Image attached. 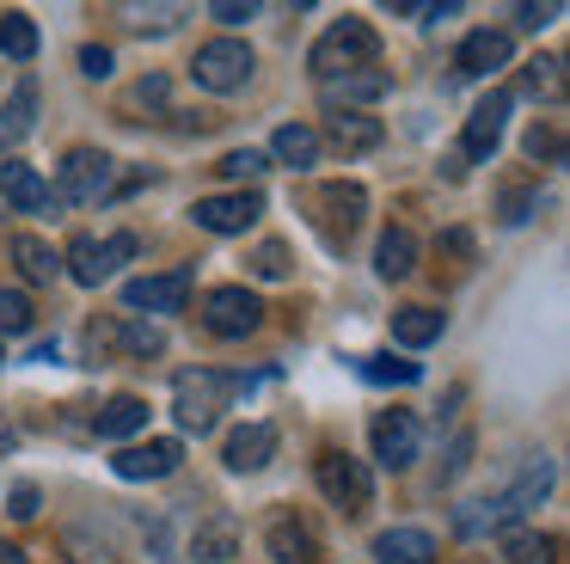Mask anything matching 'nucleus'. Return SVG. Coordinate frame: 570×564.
Wrapping results in <instances>:
<instances>
[{
  "instance_id": "nucleus-31",
  "label": "nucleus",
  "mask_w": 570,
  "mask_h": 564,
  "mask_svg": "<svg viewBox=\"0 0 570 564\" xmlns=\"http://www.w3.org/2000/svg\"><path fill=\"white\" fill-rule=\"evenodd\" d=\"M362 375L381 380V387H386V380H393V387H411V380H417L423 368H417V362H405V356H362Z\"/></svg>"
},
{
  "instance_id": "nucleus-32",
  "label": "nucleus",
  "mask_w": 570,
  "mask_h": 564,
  "mask_svg": "<svg viewBox=\"0 0 570 564\" xmlns=\"http://www.w3.org/2000/svg\"><path fill=\"white\" fill-rule=\"evenodd\" d=\"M528 159L558 166V159H564V129H558V123H533L528 129Z\"/></svg>"
},
{
  "instance_id": "nucleus-6",
  "label": "nucleus",
  "mask_w": 570,
  "mask_h": 564,
  "mask_svg": "<svg viewBox=\"0 0 570 564\" xmlns=\"http://www.w3.org/2000/svg\"><path fill=\"white\" fill-rule=\"evenodd\" d=\"M252 68H258V56H252V43H239V37H215V43H203L197 61H190L203 93H239V86L252 80Z\"/></svg>"
},
{
  "instance_id": "nucleus-18",
  "label": "nucleus",
  "mask_w": 570,
  "mask_h": 564,
  "mask_svg": "<svg viewBox=\"0 0 570 564\" xmlns=\"http://www.w3.org/2000/svg\"><path fill=\"white\" fill-rule=\"evenodd\" d=\"M38 98H43V93H38V80L26 74V80L13 86V98L0 105V147H19L31 129H38Z\"/></svg>"
},
{
  "instance_id": "nucleus-44",
  "label": "nucleus",
  "mask_w": 570,
  "mask_h": 564,
  "mask_svg": "<svg viewBox=\"0 0 570 564\" xmlns=\"http://www.w3.org/2000/svg\"><path fill=\"white\" fill-rule=\"evenodd\" d=\"M136 98H141V105H160V98H166V80H160V74H154V80H141Z\"/></svg>"
},
{
  "instance_id": "nucleus-29",
  "label": "nucleus",
  "mask_w": 570,
  "mask_h": 564,
  "mask_svg": "<svg viewBox=\"0 0 570 564\" xmlns=\"http://www.w3.org/2000/svg\"><path fill=\"white\" fill-rule=\"evenodd\" d=\"M0 56H13V61L38 56V25H31V12H0Z\"/></svg>"
},
{
  "instance_id": "nucleus-16",
  "label": "nucleus",
  "mask_w": 570,
  "mask_h": 564,
  "mask_svg": "<svg viewBox=\"0 0 570 564\" xmlns=\"http://www.w3.org/2000/svg\"><path fill=\"white\" fill-rule=\"evenodd\" d=\"M0 196H7L19 215H38V208H50V184H43V172L26 166V159H0Z\"/></svg>"
},
{
  "instance_id": "nucleus-22",
  "label": "nucleus",
  "mask_w": 570,
  "mask_h": 564,
  "mask_svg": "<svg viewBox=\"0 0 570 564\" xmlns=\"http://www.w3.org/2000/svg\"><path fill=\"white\" fill-rule=\"evenodd\" d=\"M374 558H386V564H435V539L423 534V527H386V534L374 539Z\"/></svg>"
},
{
  "instance_id": "nucleus-24",
  "label": "nucleus",
  "mask_w": 570,
  "mask_h": 564,
  "mask_svg": "<svg viewBox=\"0 0 570 564\" xmlns=\"http://www.w3.org/2000/svg\"><path fill=\"white\" fill-rule=\"evenodd\" d=\"M325 135H332L337 154H368V147H381V123H374V117H356V110H332Z\"/></svg>"
},
{
  "instance_id": "nucleus-46",
  "label": "nucleus",
  "mask_w": 570,
  "mask_h": 564,
  "mask_svg": "<svg viewBox=\"0 0 570 564\" xmlns=\"http://www.w3.org/2000/svg\"><path fill=\"white\" fill-rule=\"evenodd\" d=\"M7 448H13V429H7V424H0V454H7Z\"/></svg>"
},
{
  "instance_id": "nucleus-17",
  "label": "nucleus",
  "mask_w": 570,
  "mask_h": 564,
  "mask_svg": "<svg viewBox=\"0 0 570 564\" xmlns=\"http://www.w3.org/2000/svg\"><path fill=\"white\" fill-rule=\"evenodd\" d=\"M264 552H271L276 564H313V558H320V539H313L307 522H295V515H276V522L264 527Z\"/></svg>"
},
{
  "instance_id": "nucleus-37",
  "label": "nucleus",
  "mask_w": 570,
  "mask_h": 564,
  "mask_svg": "<svg viewBox=\"0 0 570 564\" xmlns=\"http://www.w3.org/2000/svg\"><path fill=\"white\" fill-rule=\"evenodd\" d=\"M68 552H75L80 564H117V552L105 546V539H99V546H92V539L80 534V527H75V534H68Z\"/></svg>"
},
{
  "instance_id": "nucleus-43",
  "label": "nucleus",
  "mask_w": 570,
  "mask_h": 564,
  "mask_svg": "<svg viewBox=\"0 0 570 564\" xmlns=\"http://www.w3.org/2000/svg\"><path fill=\"white\" fill-rule=\"evenodd\" d=\"M13 515H19V522H31V515H38V490H31V485L13 490Z\"/></svg>"
},
{
  "instance_id": "nucleus-33",
  "label": "nucleus",
  "mask_w": 570,
  "mask_h": 564,
  "mask_svg": "<svg viewBox=\"0 0 570 564\" xmlns=\"http://www.w3.org/2000/svg\"><path fill=\"white\" fill-rule=\"evenodd\" d=\"M31 331V301L19 289H0V338H19Z\"/></svg>"
},
{
  "instance_id": "nucleus-27",
  "label": "nucleus",
  "mask_w": 570,
  "mask_h": 564,
  "mask_svg": "<svg viewBox=\"0 0 570 564\" xmlns=\"http://www.w3.org/2000/svg\"><path fill=\"white\" fill-rule=\"evenodd\" d=\"M515 93H528V98H564V61H558V56H533L528 68H521Z\"/></svg>"
},
{
  "instance_id": "nucleus-11",
  "label": "nucleus",
  "mask_w": 570,
  "mask_h": 564,
  "mask_svg": "<svg viewBox=\"0 0 570 564\" xmlns=\"http://www.w3.org/2000/svg\"><path fill=\"white\" fill-rule=\"evenodd\" d=\"M264 215V196L258 191H227V196H197V208H190V221H197L203 233H246L252 221Z\"/></svg>"
},
{
  "instance_id": "nucleus-7",
  "label": "nucleus",
  "mask_w": 570,
  "mask_h": 564,
  "mask_svg": "<svg viewBox=\"0 0 570 564\" xmlns=\"http://www.w3.org/2000/svg\"><path fill=\"white\" fill-rule=\"evenodd\" d=\"M313 478H320V490L337 503L344 515H362L368 509V497H374V478H368V466L362 460H350V454H320V466H313Z\"/></svg>"
},
{
  "instance_id": "nucleus-23",
  "label": "nucleus",
  "mask_w": 570,
  "mask_h": 564,
  "mask_svg": "<svg viewBox=\"0 0 570 564\" xmlns=\"http://www.w3.org/2000/svg\"><path fill=\"white\" fill-rule=\"evenodd\" d=\"M374 270H381L386 282L411 276V270H417V233H411V227H386L381 245H374Z\"/></svg>"
},
{
  "instance_id": "nucleus-8",
  "label": "nucleus",
  "mask_w": 570,
  "mask_h": 564,
  "mask_svg": "<svg viewBox=\"0 0 570 564\" xmlns=\"http://www.w3.org/2000/svg\"><path fill=\"white\" fill-rule=\"evenodd\" d=\"M368 441H374V460H381L386 473H405V466L417 460V448H423V429H417L411 411H374Z\"/></svg>"
},
{
  "instance_id": "nucleus-25",
  "label": "nucleus",
  "mask_w": 570,
  "mask_h": 564,
  "mask_svg": "<svg viewBox=\"0 0 570 564\" xmlns=\"http://www.w3.org/2000/svg\"><path fill=\"white\" fill-rule=\"evenodd\" d=\"M320 129L313 123H283V129L271 135V154L283 159V166H320Z\"/></svg>"
},
{
  "instance_id": "nucleus-38",
  "label": "nucleus",
  "mask_w": 570,
  "mask_h": 564,
  "mask_svg": "<svg viewBox=\"0 0 570 564\" xmlns=\"http://www.w3.org/2000/svg\"><path fill=\"white\" fill-rule=\"evenodd\" d=\"M111 68H117V61H111V49H105V43L80 49V74H87V80H111Z\"/></svg>"
},
{
  "instance_id": "nucleus-5",
  "label": "nucleus",
  "mask_w": 570,
  "mask_h": 564,
  "mask_svg": "<svg viewBox=\"0 0 570 564\" xmlns=\"http://www.w3.org/2000/svg\"><path fill=\"white\" fill-rule=\"evenodd\" d=\"M111 196V154L99 147H75L56 172V203L62 208H87V203H105Z\"/></svg>"
},
{
  "instance_id": "nucleus-39",
  "label": "nucleus",
  "mask_w": 570,
  "mask_h": 564,
  "mask_svg": "<svg viewBox=\"0 0 570 564\" xmlns=\"http://www.w3.org/2000/svg\"><path fill=\"white\" fill-rule=\"evenodd\" d=\"M252 264H258V276H288V245H258V257H252Z\"/></svg>"
},
{
  "instance_id": "nucleus-40",
  "label": "nucleus",
  "mask_w": 570,
  "mask_h": 564,
  "mask_svg": "<svg viewBox=\"0 0 570 564\" xmlns=\"http://www.w3.org/2000/svg\"><path fill=\"white\" fill-rule=\"evenodd\" d=\"M533 203H540L533 191H503V221H509V227H521V221L533 215Z\"/></svg>"
},
{
  "instance_id": "nucleus-42",
  "label": "nucleus",
  "mask_w": 570,
  "mask_h": 564,
  "mask_svg": "<svg viewBox=\"0 0 570 564\" xmlns=\"http://www.w3.org/2000/svg\"><path fill=\"white\" fill-rule=\"evenodd\" d=\"M215 19H222V25H246V19H258V7H252V0H246V7H239V0H215Z\"/></svg>"
},
{
  "instance_id": "nucleus-9",
  "label": "nucleus",
  "mask_w": 570,
  "mask_h": 564,
  "mask_svg": "<svg viewBox=\"0 0 570 564\" xmlns=\"http://www.w3.org/2000/svg\"><path fill=\"white\" fill-rule=\"evenodd\" d=\"M178 460H185V441L148 436V441H129V448H117V454H111V473L129 478V485H141V478H173Z\"/></svg>"
},
{
  "instance_id": "nucleus-45",
  "label": "nucleus",
  "mask_w": 570,
  "mask_h": 564,
  "mask_svg": "<svg viewBox=\"0 0 570 564\" xmlns=\"http://www.w3.org/2000/svg\"><path fill=\"white\" fill-rule=\"evenodd\" d=\"M0 564H26V552H19L13 539H0Z\"/></svg>"
},
{
  "instance_id": "nucleus-2",
  "label": "nucleus",
  "mask_w": 570,
  "mask_h": 564,
  "mask_svg": "<svg viewBox=\"0 0 570 564\" xmlns=\"http://www.w3.org/2000/svg\"><path fill=\"white\" fill-rule=\"evenodd\" d=\"M374 56H381V37H374V25H368V19H337L332 31L313 43L307 68L320 74V80H337V74H350V68H374Z\"/></svg>"
},
{
  "instance_id": "nucleus-47",
  "label": "nucleus",
  "mask_w": 570,
  "mask_h": 564,
  "mask_svg": "<svg viewBox=\"0 0 570 564\" xmlns=\"http://www.w3.org/2000/svg\"><path fill=\"white\" fill-rule=\"evenodd\" d=\"M0 362H7V356H0Z\"/></svg>"
},
{
  "instance_id": "nucleus-12",
  "label": "nucleus",
  "mask_w": 570,
  "mask_h": 564,
  "mask_svg": "<svg viewBox=\"0 0 570 564\" xmlns=\"http://www.w3.org/2000/svg\"><path fill=\"white\" fill-rule=\"evenodd\" d=\"M503 123H509V93H491L472 105L466 129H460V154L466 159H491L497 142H503Z\"/></svg>"
},
{
  "instance_id": "nucleus-3",
  "label": "nucleus",
  "mask_w": 570,
  "mask_h": 564,
  "mask_svg": "<svg viewBox=\"0 0 570 564\" xmlns=\"http://www.w3.org/2000/svg\"><path fill=\"white\" fill-rule=\"evenodd\" d=\"M136 257V233H111V240H92V233H80L75 245L62 252V270L80 282V289H99V282H111L117 270Z\"/></svg>"
},
{
  "instance_id": "nucleus-30",
  "label": "nucleus",
  "mask_w": 570,
  "mask_h": 564,
  "mask_svg": "<svg viewBox=\"0 0 570 564\" xmlns=\"http://www.w3.org/2000/svg\"><path fill=\"white\" fill-rule=\"evenodd\" d=\"M509 564H552L558 558V539L552 534H503Z\"/></svg>"
},
{
  "instance_id": "nucleus-41",
  "label": "nucleus",
  "mask_w": 570,
  "mask_h": 564,
  "mask_svg": "<svg viewBox=\"0 0 570 564\" xmlns=\"http://www.w3.org/2000/svg\"><path fill=\"white\" fill-rule=\"evenodd\" d=\"M558 12H564V7H558V0H546V7H533V0H528V7H515V19L528 25V31H540V25H552Z\"/></svg>"
},
{
  "instance_id": "nucleus-14",
  "label": "nucleus",
  "mask_w": 570,
  "mask_h": 564,
  "mask_svg": "<svg viewBox=\"0 0 570 564\" xmlns=\"http://www.w3.org/2000/svg\"><path fill=\"white\" fill-rule=\"evenodd\" d=\"M320 93H325V105H332V110L374 105V98L393 93V74H386V68H350V74H337V80H320Z\"/></svg>"
},
{
  "instance_id": "nucleus-28",
  "label": "nucleus",
  "mask_w": 570,
  "mask_h": 564,
  "mask_svg": "<svg viewBox=\"0 0 570 564\" xmlns=\"http://www.w3.org/2000/svg\"><path fill=\"white\" fill-rule=\"evenodd\" d=\"M320 203L332 208V227L356 233V227H362V208H368V196H362V184H325Z\"/></svg>"
},
{
  "instance_id": "nucleus-1",
  "label": "nucleus",
  "mask_w": 570,
  "mask_h": 564,
  "mask_svg": "<svg viewBox=\"0 0 570 564\" xmlns=\"http://www.w3.org/2000/svg\"><path fill=\"white\" fill-rule=\"evenodd\" d=\"M239 392V375H222V368H185L173 380V417L185 429H215V417L227 411V399Z\"/></svg>"
},
{
  "instance_id": "nucleus-10",
  "label": "nucleus",
  "mask_w": 570,
  "mask_h": 564,
  "mask_svg": "<svg viewBox=\"0 0 570 564\" xmlns=\"http://www.w3.org/2000/svg\"><path fill=\"white\" fill-rule=\"evenodd\" d=\"M190 289H197L190 270H160V276L124 282V307H129V313H185Z\"/></svg>"
},
{
  "instance_id": "nucleus-13",
  "label": "nucleus",
  "mask_w": 570,
  "mask_h": 564,
  "mask_svg": "<svg viewBox=\"0 0 570 564\" xmlns=\"http://www.w3.org/2000/svg\"><path fill=\"white\" fill-rule=\"evenodd\" d=\"M509 56H515V43H509V31H466V43H460V56H454V68L466 74V80H484V74H497V68H509Z\"/></svg>"
},
{
  "instance_id": "nucleus-21",
  "label": "nucleus",
  "mask_w": 570,
  "mask_h": 564,
  "mask_svg": "<svg viewBox=\"0 0 570 564\" xmlns=\"http://www.w3.org/2000/svg\"><path fill=\"white\" fill-rule=\"evenodd\" d=\"M234 552H239V527L227 522V515H209V522L190 527V558H203V564H227Z\"/></svg>"
},
{
  "instance_id": "nucleus-36",
  "label": "nucleus",
  "mask_w": 570,
  "mask_h": 564,
  "mask_svg": "<svg viewBox=\"0 0 570 564\" xmlns=\"http://www.w3.org/2000/svg\"><path fill=\"white\" fill-rule=\"evenodd\" d=\"M264 166H271V159H264L258 147H239V154H227V159H222V172H227V178H258Z\"/></svg>"
},
{
  "instance_id": "nucleus-26",
  "label": "nucleus",
  "mask_w": 570,
  "mask_h": 564,
  "mask_svg": "<svg viewBox=\"0 0 570 564\" xmlns=\"http://www.w3.org/2000/svg\"><path fill=\"white\" fill-rule=\"evenodd\" d=\"M393 338L405 343V350H423V343L442 338V313H435V307H399V313H393Z\"/></svg>"
},
{
  "instance_id": "nucleus-34",
  "label": "nucleus",
  "mask_w": 570,
  "mask_h": 564,
  "mask_svg": "<svg viewBox=\"0 0 570 564\" xmlns=\"http://www.w3.org/2000/svg\"><path fill=\"white\" fill-rule=\"evenodd\" d=\"M178 19H185V7H129V25H136V31H173Z\"/></svg>"
},
{
  "instance_id": "nucleus-35",
  "label": "nucleus",
  "mask_w": 570,
  "mask_h": 564,
  "mask_svg": "<svg viewBox=\"0 0 570 564\" xmlns=\"http://www.w3.org/2000/svg\"><path fill=\"white\" fill-rule=\"evenodd\" d=\"M117 338H124V350H129V356H141V362L166 350V338H160V331H154V325H124V331H117Z\"/></svg>"
},
{
  "instance_id": "nucleus-19",
  "label": "nucleus",
  "mask_w": 570,
  "mask_h": 564,
  "mask_svg": "<svg viewBox=\"0 0 570 564\" xmlns=\"http://www.w3.org/2000/svg\"><path fill=\"white\" fill-rule=\"evenodd\" d=\"M92 429H99L105 441L136 436V429H148V399H136V392H117V399H105L99 411H92Z\"/></svg>"
},
{
  "instance_id": "nucleus-15",
  "label": "nucleus",
  "mask_w": 570,
  "mask_h": 564,
  "mask_svg": "<svg viewBox=\"0 0 570 564\" xmlns=\"http://www.w3.org/2000/svg\"><path fill=\"white\" fill-rule=\"evenodd\" d=\"M276 424H239L234 436H227V454L222 460L234 466V473H264V466L276 460Z\"/></svg>"
},
{
  "instance_id": "nucleus-20",
  "label": "nucleus",
  "mask_w": 570,
  "mask_h": 564,
  "mask_svg": "<svg viewBox=\"0 0 570 564\" xmlns=\"http://www.w3.org/2000/svg\"><path fill=\"white\" fill-rule=\"evenodd\" d=\"M13 264L26 282H56L62 276V252H56L50 240H38V233H13Z\"/></svg>"
},
{
  "instance_id": "nucleus-4",
  "label": "nucleus",
  "mask_w": 570,
  "mask_h": 564,
  "mask_svg": "<svg viewBox=\"0 0 570 564\" xmlns=\"http://www.w3.org/2000/svg\"><path fill=\"white\" fill-rule=\"evenodd\" d=\"M197 319H203V331H215V338H252V331L264 325V301L246 289V282H222V289L203 294Z\"/></svg>"
}]
</instances>
